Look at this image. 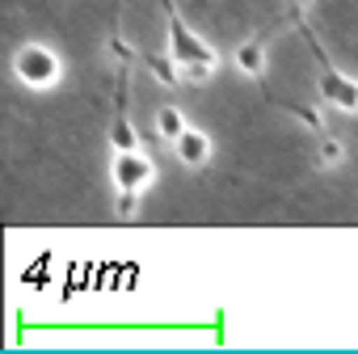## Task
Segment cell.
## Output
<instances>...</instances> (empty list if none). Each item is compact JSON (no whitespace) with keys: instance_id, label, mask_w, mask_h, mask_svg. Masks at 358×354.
Here are the masks:
<instances>
[{"instance_id":"9","label":"cell","mask_w":358,"mask_h":354,"mask_svg":"<svg viewBox=\"0 0 358 354\" xmlns=\"http://www.w3.org/2000/svg\"><path fill=\"white\" fill-rule=\"evenodd\" d=\"M131 148H139L135 122H131V118H118V122L110 127V152H131Z\"/></svg>"},{"instance_id":"10","label":"cell","mask_w":358,"mask_h":354,"mask_svg":"<svg viewBox=\"0 0 358 354\" xmlns=\"http://www.w3.org/2000/svg\"><path fill=\"white\" fill-rule=\"evenodd\" d=\"M114 215H118V220H135V215H139V194H131V190H118Z\"/></svg>"},{"instance_id":"8","label":"cell","mask_w":358,"mask_h":354,"mask_svg":"<svg viewBox=\"0 0 358 354\" xmlns=\"http://www.w3.org/2000/svg\"><path fill=\"white\" fill-rule=\"evenodd\" d=\"M341 160H345V143L337 135H320L316 139V164L320 169H337Z\"/></svg>"},{"instance_id":"1","label":"cell","mask_w":358,"mask_h":354,"mask_svg":"<svg viewBox=\"0 0 358 354\" xmlns=\"http://www.w3.org/2000/svg\"><path fill=\"white\" fill-rule=\"evenodd\" d=\"M169 55H173L177 72H182V80H190V85H203L220 72V51L211 43H203L177 13L169 17Z\"/></svg>"},{"instance_id":"5","label":"cell","mask_w":358,"mask_h":354,"mask_svg":"<svg viewBox=\"0 0 358 354\" xmlns=\"http://www.w3.org/2000/svg\"><path fill=\"white\" fill-rule=\"evenodd\" d=\"M173 156H177V164H186V169H207L211 156H215V143H211L207 131L186 127L182 135H177V143H173Z\"/></svg>"},{"instance_id":"3","label":"cell","mask_w":358,"mask_h":354,"mask_svg":"<svg viewBox=\"0 0 358 354\" xmlns=\"http://www.w3.org/2000/svg\"><path fill=\"white\" fill-rule=\"evenodd\" d=\"M110 182H114V190L143 194V190H152V182H156V164H152V156H143L139 148H131V152H110Z\"/></svg>"},{"instance_id":"2","label":"cell","mask_w":358,"mask_h":354,"mask_svg":"<svg viewBox=\"0 0 358 354\" xmlns=\"http://www.w3.org/2000/svg\"><path fill=\"white\" fill-rule=\"evenodd\" d=\"M13 76L26 85V89H55L59 85V76H64V59H59V51L55 47H47V43H26V47H17V55H13Z\"/></svg>"},{"instance_id":"4","label":"cell","mask_w":358,"mask_h":354,"mask_svg":"<svg viewBox=\"0 0 358 354\" xmlns=\"http://www.w3.org/2000/svg\"><path fill=\"white\" fill-rule=\"evenodd\" d=\"M320 97L341 114H358V80L341 76L337 68H320Z\"/></svg>"},{"instance_id":"7","label":"cell","mask_w":358,"mask_h":354,"mask_svg":"<svg viewBox=\"0 0 358 354\" xmlns=\"http://www.w3.org/2000/svg\"><path fill=\"white\" fill-rule=\"evenodd\" d=\"M186 127H190V122H186V114L177 110V106H160V110H156V135H160L169 148L177 143V135H182Z\"/></svg>"},{"instance_id":"6","label":"cell","mask_w":358,"mask_h":354,"mask_svg":"<svg viewBox=\"0 0 358 354\" xmlns=\"http://www.w3.org/2000/svg\"><path fill=\"white\" fill-rule=\"evenodd\" d=\"M232 68H236L241 76L257 80V76L266 72V43H262V38H249V43H241V47L232 51Z\"/></svg>"}]
</instances>
